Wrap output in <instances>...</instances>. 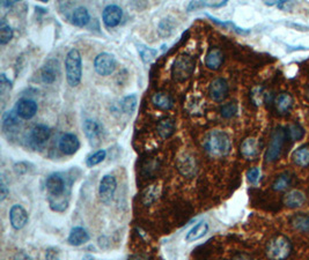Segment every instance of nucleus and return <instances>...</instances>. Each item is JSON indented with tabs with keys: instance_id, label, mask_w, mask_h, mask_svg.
<instances>
[{
	"instance_id": "1",
	"label": "nucleus",
	"mask_w": 309,
	"mask_h": 260,
	"mask_svg": "<svg viewBox=\"0 0 309 260\" xmlns=\"http://www.w3.org/2000/svg\"><path fill=\"white\" fill-rule=\"evenodd\" d=\"M203 148L213 158H224L230 153L232 141L226 132L213 130L206 133L203 138Z\"/></svg>"
},
{
	"instance_id": "2",
	"label": "nucleus",
	"mask_w": 309,
	"mask_h": 260,
	"mask_svg": "<svg viewBox=\"0 0 309 260\" xmlns=\"http://www.w3.org/2000/svg\"><path fill=\"white\" fill-rule=\"evenodd\" d=\"M66 69V80L71 87H77L81 82L82 78V59L80 52L77 49H71L67 52L65 59Z\"/></svg>"
},
{
	"instance_id": "3",
	"label": "nucleus",
	"mask_w": 309,
	"mask_h": 260,
	"mask_svg": "<svg viewBox=\"0 0 309 260\" xmlns=\"http://www.w3.org/2000/svg\"><path fill=\"white\" fill-rule=\"evenodd\" d=\"M292 252V243L284 235L271 238L266 245V255L270 260H285Z\"/></svg>"
},
{
	"instance_id": "4",
	"label": "nucleus",
	"mask_w": 309,
	"mask_h": 260,
	"mask_svg": "<svg viewBox=\"0 0 309 260\" xmlns=\"http://www.w3.org/2000/svg\"><path fill=\"white\" fill-rule=\"evenodd\" d=\"M286 131L283 127H277L271 134V139L267 146V150L265 153V161L267 163L274 162L279 159L280 154H282L284 143L286 140Z\"/></svg>"
},
{
	"instance_id": "5",
	"label": "nucleus",
	"mask_w": 309,
	"mask_h": 260,
	"mask_svg": "<svg viewBox=\"0 0 309 260\" xmlns=\"http://www.w3.org/2000/svg\"><path fill=\"white\" fill-rule=\"evenodd\" d=\"M195 60L188 55H181L177 57L173 64L171 73L174 79L177 81H184L191 76L195 69Z\"/></svg>"
},
{
	"instance_id": "6",
	"label": "nucleus",
	"mask_w": 309,
	"mask_h": 260,
	"mask_svg": "<svg viewBox=\"0 0 309 260\" xmlns=\"http://www.w3.org/2000/svg\"><path fill=\"white\" fill-rule=\"evenodd\" d=\"M94 68H95V72L100 74V76H110L111 73H114L115 68H116L115 57L108 52L98 53L95 57V59H94Z\"/></svg>"
},
{
	"instance_id": "7",
	"label": "nucleus",
	"mask_w": 309,
	"mask_h": 260,
	"mask_svg": "<svg viewBox=\"0 0 309 260\" xmlns=\"http://www.w3.org/2000/svg\"><path fill=\"white\" fill-rule=\"evenodd\" d=\"M84 132L92 146H97L102 141L103 133H105L102 124L95 119H86L84 122Z\"/></svg>"
},
{
	"instance_id": "8",
	"label": "nucleus",
	"mask_w": 309,
	"mask_h": 260,
	"mask_svg": "<svg viewBox=\"0 0 309 260\" xmlns=\"http://www.w3.org/2000/svg\"><path fill=\"white\" fill-rule=\"evenodd\" d=\"M116 189L117 181L113 175L103 176L100 181V187H98V195H100L102 202L109 204V202L113 200Z\"/></svg>"
},
{
	"instance_id": "9",
	"label": "nucleus",
	"mask_w": 309,
	"mask_h": 260,
	"mask_svg": "<svg viewBox=\"0 0 309 260\" xmlns=\"http://www.w3.org/2000/svg\"><path fill=\"white\" fill-rule=\"evenodd\" d=\"M228 90H229V87H228L227 81H226L225 79H222V78L214 79L209 87L210 97H211L212 100L216 102L225 101L226 97L228 96Z\"/></svg>"
},
{
	"instance_id": "10",
	"label": "nucleus",
	"mask_w": 309,
	"mask_h": 260,
	"mask_svg": "<svg viewBox=\"0 0 309 260\" xmlns=\"http://www.w3.org/2000/svg\"><path fill=\"white\" fill-rule=\"evenodd\" d=\"M28 213L21 205L12 206L10 210V222L15 230H20L28 224Z\"/></svg>"
},
{
	"instance_id": "11",
	"label": "nucleus",
	"mask_w": 309,
	"mask_h": 260,
	"mask_svg": "<svg viewBox=\"0 0 309 260\" xmlns=\"http://www.w3.org/2000/svg\"><path fill=\"white\" fill-rule=\"evenodd\" d=\"M37 103L30 98H21L16 102L15 113L22 119H31L37 113Z\"/></svg>"
},
{
	"instance_id": "12",
	"label": "nucleus",
	"mask_w": 309,
	"mask_h": 260,
	"mask_svg": "<svg viewBox=\"0 0 309 260\" xmlns=\"http://www.w3.org/2000/svg\"><path fill=\"white\" fill-rule=\"evenodd\" d=\"M123 18L122 8L117 5H108L102 12V20L107 27H116Z\"/></svg>"
},
{
	"instance_id": "13",
	"label": "nucleus",
	"mask_w": 309,
	"mask_h": 260,
	"mask_svg": "<svg viewBox=\"0 0 309 260\" xmlns=\"http://www.w3.org/2000/svg\"><path fill=\"white\" fill-rule=\"evenodd\" d=\"M58 146L61 153H64L65 155H73L80 148V141L76 134L65 133L60 137Z\"/></svg>"
},
{
	"instance_id": "14",
	"label": "nucleus",
	"mask_w": 309,
	"mask_h": 260,
	"mask_svg": "<svg viewBox=\"0 0 309 260\" xmlns=\"http://www.w3.org/2000/svg\"><path fill=\"white\" fill-rule=\"evenodd\" d=\"M45 187H47L49 195L51 197L59 198L65 192V180L59 175L53 173V175H50L47 178Z\"/></svg>"
},
{
	"instance_id": "15",
	"label": "nucleus",
	"mask_w": 309,
	"mask_h": 260,
	"mask_svg": "<svg viewBox=\"0 0 309 260\" xmlns=\"http://www.w3.org/2000/svg\"><path fill=\"white\" fill-rule=\"evenodd\" d=\"M240 152L243 158L247 160H254L258 155L259 144L257 139L255 138H247L243 140V142L240 146Z\"/></svg>"
},
{
	"instance_id": "16",
	"label": "nucleus",
	"mask_w": 309,
	"mask_h": 260,
	"mask_svg": "<svg viewBox=\"0 0 309 260\" xmlns=\"http://www.w3.org/2000/svg\"><path fill=\"white\" fill-rule=\"evenodd\" d=\"M177 167H179L180 172L185 177H193L196 175V161L191 155L185 154L183 158H181L179 160V163H177Z\"/></svg>"
},
{
	"instance_id": "17",
	"label": "nucleus",
	"mask_w": 309,
	"mask_h": 260,
	"mask_svg": "<svg viewBox=\"0 0 309 260\" xmlns=\"http://www.w3.org/2000/svg\"><path fill=\"white\" fill-rule=\"evenodd\" d=\"M222 63H224V53L220 49L212 48L205 58V64L208 66V68L212 69V71H217V69L220 68Z\"/></svg>"
},
{
	"instance_id": "18",
	"label": "nucleus",
	"mask_w": 309,
	"mask_h": 260,
	"mask_svg": "<svg viewBox=\"0 0 309 260\" xmlns=\"http://www.w3.org/2000/svg\"><path fill=\"white\" fill-rule=\"evenodd\" d=\"M306 202V196L299 190H292L284 197V204L290 208H299Z\"/></svg>"
},
{
	"instance_id": "19",
	"label": "nucleus",
	"mask_w": 309,
	"mask_h": 260,
	"mask_svg": "<svg viewBox=\"0 0 309 260\" xmlns=\"http://www.w3.org/2000/svg\"><path fill=\"white\" fill-rule=\"evenodd\" d=\"M89 241V235L82 227H74L68 235L67 242L70 245L80 246Z\"/></svg>"
},
{
	"instance_id": "20",
	"label": "nucleus",
	"mask_w": 309,
	"mask_h": 260,
	"mask_svg": "<svg viewBox=\"0 0 309 260\" xmlns=\"http://www.w3.org/2000/svg\"><path fill=\"white\" fill-rule=\"evenodd\" d=\"M49 138H50V129L43 124L34 126L30 132V140L35 144H43L48 141Z\"/></svg>"
},
{
	"instance_id": "21",
	"label": "nucleus",
	"mask_w": 309,
	"mask_h": 260,
	"mask_svg": "<svg viewBox=\"0 0 309 260\" xmlns=\"http://www.w3.org/2000/svg\"><path fill=\"white\" fill-rule=\"evenodd\" d=\"M57 71H58V63L56 60H49L42 67L41 78L45 84H52L57 79Z\"/></svg>"
},
{
	"instance_id": "22",
	"label": "nucleus",
	"mask_w": 309,
	"mask_h": 260,
	"mask_svg": "<svg viewBox=\"0 0 309 260\" xmlns=\"http://www.w3.org/2000/svg\"><path fill=\"white\" fill-rule=\"evenodd\" d=\"M209 231V225L206 222H199L196 226H193L192 228L188 231L187 235H185V242L191 243L196 242L198 239L203 238Z\"/></svg>"
},
{
	"instance_id": "23",
	"label": "nucleus",
	"mask_w": 309,
	"mask_h": 260,
	"mask_svg": "<svg viewBox=\"0 0 309 260\" xmlns=\"http://www.w3.org/2000/svg\"><path fill=\"white\" fill-rule=\"evenodd\" d=\"M292 160L298 167H309V146L303 144V146L296 148L292 154Z\"/></svg>"
},
{
	"instance_id": "24",
	"label": "nucleus",
	"mask_w": 309,
	"mask_h": 260,
	"mask_svg": "<svg viewBox=\"0 0 309 260\" xmlns=\"http://www.w3.org/2000/svg\"><path fill=\"white\" fill-rule=\"evenodd\" d=\"M156 131L160 137L162 139L169 138L170 135L175 132V122L173 121L171 118L164 117L162 119H160L158 123V126H156Z\"/></svg>"
},
{
	"instance_id": "25",
	"label": "nucleus",
	"mask_w": 309,
	"mask_h": 260,
	"mask_svg": "<svg viewBox=\"0 0 309 260\" xmlns=\"http://www.w3.org/2000/svg\"><path fill=\"white\" fill-rule=\"evenodd\" d=\"M274 105L280 115H285L292 109V106H293V98H292L290 94L283 93L276 98Z\"/></svg>"
},
{
	"instance_id": "26",
	"label": "nucleus",
	"mask_w": 309,
	"mask_h": 260,
	"mask_svg": "<svg viewBox=\"0 0 309 260\" xmlns=\"http://www.w3.org/2000/svg\"><path fill=\"white\" fill-rule=\"evenodd\" d=\"M90 15L89 12L86 7L79 6L73 11L72 14V22L77 27H85L89 22Z\"/></svg>"
},
{
	"instance_id": "27",
	"label": "nucleus",
	"mask_w": 309,
	"mask_h": 260,
	"mask_svg": "<svg viewBox=\"0 0 309 260\" xmlns=\"http://www.w3.org/2000/svg\"><path fill=\"white\" fill-rule=\"evenodd\" d=\"M152 102H153L154 106L161 110H170L174 105L173 98L166 93H156L152 98Z\"/></svg>"
},
{
	"instance_id": "28",
	"label": "nucleus",
	"mask_w": 309,
	"mask_h": 260,
	"mask_svg": "<svg viewBox=\"0 0 309 260\" xmlns=\"http://www.w3.org/2000/svg\"><path fill=\"white\" fill-rule=\"evenodd\" d=\"M291 224L295 230L300 231V233L309 234V216L306 214H298V215L293 216Z\"/></svg>"
},
{
	"instance_id": "29",
	"label": "nucleus",
	"mask_w": 309,
	"mask_h": 260,
	"mask_svg": "<svg viewBox=\"0 0 309 260\" xmlns=\"http://www.w3.org/2000/svg\"><path fill=\"white\" fill-rule=\"evenodd\" d=\"M19 116L15 111H7L3 115V129L12 131L19 126Z\"/></svg>"
},
{
	"instance_id": "30",
	"label": "nucleus",
	"mask_w": 309,
	"mask_h": 260,
	"mask_svg": "<svg viewBox=\"0 0 309 260\" xmlns=\"http://www.w3.org/2000/svg\"><path fill=\"white\" fill-rule=\"evenodd\" d=\"M291 175L290 173L287 172H284L282 173V175H279L277 178H276V180L273 181L272 184V189L274 190V191H285V190L288 189V187L291 185Z\"/></svg>"
},
{
	"instance_id": "31",
	"label": "nucleus",
	"mask_w": 309,
	"mask_h": 260,
	"mask_svg": "<svg viewBox=\"0 0 309 260\" xmlns=\"http://www.w3.org/2000/svg\"><path fill=\"white\" fill-rule=\"evenodd\" d=\"M137 102L138 100L135 95H129V96L123 98V101L121 102V108L123 113L132 114L135 108H137Z\"/></svg>"
},
{
	"instance_id": "32",
	"label": "nucleus",
	"mask_w": 309,
	"mask_h": 260,
	"mask_svg": "<svg viewBox=\"0 0 309 260\" xmlns=\"http://www.w3.org/2000/svg\"><path fill=\"white\" fill-rule=\"evenodd\" d=\"M138 52H139L140 57H142L144 63H146V64L153 61L156 55H158V50L147 48V47H145V45H138Z\"/></svg>"
},
{
	"instance_id": "33",
	"label": "nucleus",
	"mask_w": 309,
	"mask_h": 260,
	"mask_svg": "<svg viewBox=\"0 0 309 260\" xmlns=\"http://www.w3.org/2000/svg\"><path fill=\"white\" fill-rule=\"evenodd\" d=\"M106 156H107V152L105 150H98L97 152L94 153V154L88 156L87 161H86V164H87V167L89 168L95 167L97 164H100L105 161Z\"/></svg>"
},
{
	"instance_id": "34",
	"label": "nucleus",
	"mask_w": 309,
	"mask_h": 260,
	"mask_svg": "<svg viewBox=\"0 0 309 260\" xmlns=\"http://www.w3.org/2000/svg\"><path fill=\"white\" fill-rule=\"evenodd\" d=\"M286 133L287 137L293 140V141H298V140L303 138L304 131L301 126L298 125V124H292L291 126H288Z\"/></svg>"
},
{
	"instance_id": "35",
	"label": "nucleus",
	"mask_w": 309,
	"mask_h": 260,
	"mask_svg": "<svg viewBox=\"0 0 309 260\" xmlns=\"http://www.w3.org/2000/svg\"><path fill=\"white\" fill-rule=\"evenodd\" d=\"M12 39H13V29L8 24L2 23V26H0V44L6 45L10 43Z\"/></svg>"
},
{
	"instance_id": "36",
	"label": "nucleus",
	"mask_w": 309,
	"mask_h": 260,
	"mask_svg": "<svg viewBox=\"0 0 309 260\" xmlns=\"http://www.w3.org/2000/svg\"><path fill=\"white\" fill-rule=\"evenodd\" d=\"M236 113H237V105L236 103L234 102L226 103V104H224L220 108V115L226 119L233 118L234 116L236 115Z\"/></svg>"
},
{
	"instance_id": "37",
	"label": "nucleus",
	"mask_w": 309,
	"mask_h": 260,
	"mask_svg": "<svg viewBox=\"0 0 309 260\" xmlns=\"http://www.w3.org/2000/svg\"><path fill=\"white\" fill-rule=\"evenodd\" d=\"M247 179H248L250 184L256 185L259 179H261V170H259V168H251L250 170L247 172Z\"/></svg>"
},
{
	"instance_id": "38",
	"label": "nucleus",
	"mask_w": 309,
	"mask_h": 260,
	"mask_svg": "<svg viewBox=\"0 0 309 260\" xmlns=\"http://www.w3.org/2000/svg\"><path fill=\"white\" fill-rule=\"evenodd\" d=\"M12 89V82L10 79H7V77L5 74H2L0 76V93H2V96L4 97L7 93H10Z\"/></svg>"
},
{
	"instance_id": "39",
	"label": "nucleus",
	"mask_w": 309,
	"mask_h": 260,
	"mask_svg": "<svg viewBox=\"0 0 309 260\" xmlns=\"http://www.w3.org/2000/svg\"><path fill=\"white\" fill-rule=\"evenodd\" d=\"M8 193H10V190L7 188V184L5 179H4V177H2V178H0V200H5Z\"/></svg>"
},
{
	"instance_id": "40",
	"label": "nucleus",
	"mask_w": 309,
	"mask_h": 260,
	"mask_svg": "<svg viewBox=\"0 0 309 260\" xmlns=\"http://www.w3.org/2000/svg\"><path fill=\"white\" fill-rule=\"evenodd\" d=\"M251 98H253L255 104H261L263 101V89L259 88V87L255 88L253 94H251Z\"/></svg>"
},
{
	"instance_id": "41",
	"label": "nucleus",
	"mask_w": 309,
	"mask_h": 260,
	"mask_svg": "<svg viewBox=\"0 0 309 260\" xmlns=\"http://www.w3.org/2000/svg\"><path fill=\"white\" fill-rule=\"evenodd\" d=\"M29 163L27 162H19L16 163L14 166V170L16 173H19V175H23V173L28 172V170H29Z\"/></svg>"
},
{
	"instance_id": "42",
	"label": "nucleus",
	"mask_w": 309,
	"mask_h": 260,
	"mask_svg": "<svg viewBox=\"0 0 309 260\" xmlns=\"http://www.w3.org/2000/svg\"><path fill=\"white\" fill-rule=\"evenodd\" d=\"M45 257H47V260H59V255L58 252H57V250H52V249H49L47 251Z\"/></svg>"
},
{
	"instance_id": "43",
	"label": "nucleus",
	"mask_w": 309,
	"mask_h": 260,
	"mask_svg": "<svg viewBox=\"0 0 309 260\" xmlns=\"http://www.w3.org/2000/svg\"><path fill=\"white\" fill-rule=\"evenodd\" d=\"M232 260H253V259H251L249 255L246 253H238Z\"/></svg>"
},
{
	"instance_id": "44",
	"label": "nucleus",
	"mask_w": 309,
	"mask_h": 260,
	"mask_svg": "<svg viewBox=\"0 0 309 260\" xmlns=\"http://www.w3.org/2000/svg\"><path fill=\"white\" fill-rule=\"evenodd\" d=\"M15 260H31L29 255H27L26 253H18L15 255Z\"/></svg>"
},
{
	"instance_id": "45",
	"label": "nucleus",
	"mask_w": 309,
	"mask_h": 260,
	"mask_svg": "<svg viewBox=\"0 0 309 260\" xmlns=\"http://www.w3.org/2000/svg\"><path fill=\"white\" fill-rule=\"evenodd\" d=\"M14 4H15V2H14V3H6V2H3V3H2V5H3V6H6V7H11V6H13Z\"/></svg>"
},
{
	"instance_id": "46",
	"label": "nucleus",
	"mask_w": 309,
	"mask_h": 260,
	"mask_svg": "<svg viewBox=\"0 0 309 260\" xmlns=\"http://www.w3.org/2000/svg\"><path fill=\"white\" fill-rule=\"evenodd\" d=\"M82 260H94V258L92 257V255H89V254H87V255H85L84 258H82Z\"/></svg>"
}]
</instances>
